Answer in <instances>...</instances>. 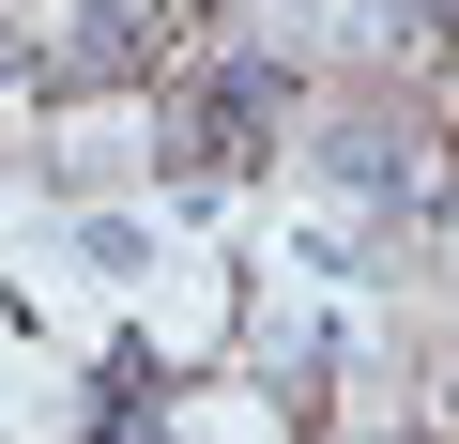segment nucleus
Returning <instances> with one entry per match:
<instances>
[{
  "instance_id": "nucleus-1",
  "label": "nucleus",
  "mask_w": 459,
  "mask_h": 444,
  "mask_svg": "<svg viewBox=\"0 0 459 444\" xmlns=\"http://www.w3.org/2000/svg\"><path fill=\"white\" fill-rule=\"evenodd\" d=\"M77 261H92V276H138L153 246H138V214H77Z\"/></svg>"
}]
</instances>
